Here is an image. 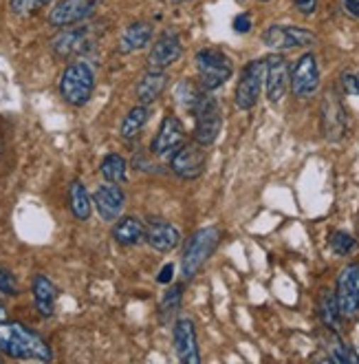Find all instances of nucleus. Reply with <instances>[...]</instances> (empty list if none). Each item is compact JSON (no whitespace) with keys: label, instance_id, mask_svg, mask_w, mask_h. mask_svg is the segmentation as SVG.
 Wrapping results in <instances>:
<instances>
[{"label":"nucleus","instance_id":"nucleus-1","mask_svg":"<svg viewBox=\"0 0 359 364\" xmlns=\"http://www.w3.org/2000/svg\"><path fill=\"white\" fill-rule=\"evenodd\" d=\"M0 353L13 360L35 362H49L53 358L49 345L35 331L20 323H5V320H0Z\"/></svg>","mask_w":359,"mask_h":364},{"label":"nucleus","instance_id":"nucleus-2","mask_svg":"<svg viewBox=\"0 0 359 364\" xmlns=\"http://www.w3.org/2000/svg\"><path fill=\"white\" fill-rule=\"evenodd\" d=\"M221 243V230L209 225L197 230L187 241V247L183 252L181 259V276L185 281H192V278L201 272V267L209 261V256L216 252Z\"/></svg>","mask_w":359,"mask_h":364},{"label":"nucleus","instance_id":"nucleus-3","mask_svg":"<svg viewBox=\"0 0 359 364\" xmlns=\"http://www.w3.org/2000/svg\"><path fill=\"white\" fill-rule=\"evenodd\" d=\"M95 91V71L87 62H71L60 77V93L67 104L84 106Z\"/></svg>","mask_w":359,"mask_h":364},{"label":"nucleus","instance_id":"nucleus-4","mask_svg":"<svg viewBox=\"0 0 359 364\" xmlns=\"http://www.w3.org/2000/svg\"><path fill=\"white\" fill-rule=\"evenodd\" d=\"M197 71H199V84L201 89L212 93L221 89L223 84L234 73V62L231 58L219 49H201L194 58Z\"/></svg>","mask_w":359,"mask_h":364},{"label":"nucleus","instance_id":"nucleus-5","mask_svg":"<svg viewBox=\"0 0 359 364\" xmlns=\"http://www.w3.org/2000/svg\"><path fill=\"white\" fill-rule=\"evenodd\" d=\"M192 115H194V141L205 148L212 146L219 139L223 128V113L219 102L209 93H205L201 102L194 106Z\"/></svg>","mask_w":359,"mask_h":364},{"label":"nucleus","instance_id":"nucleus-6","mask_svg":"<svg viewBox=\"0 0 359 364\" xmlns=\"http://www.w3.org/2000/svg\"><path fill=\"white\" fill-rule=\"evenodd\" d=\"M289 89L295 97H313L320 89V67L318 58L311 51L300 55L289 71Z\"/></svg>","mask_w":359,"mask_h":364},{"label":"nucleus","instance_id":"nucleus-7","mask_svg":"<svg viewBox=\"0 0 359 364\" xmlns=\"http://www.w3.org/2000/svg\"><path fill=\"white\" fill-rule=\"evenodd\" d=\"M265 87V60H251L241 73L236 84V106L241 111H251L258 104Z\"/></svg>","mask_w":359,"mask_h":364},{"label":"nucleus","instance_id":"nucleus-8","mask_svg":"<svg viewBox=\"0 0 359 364\" xmlns=\"http://www.w3.org/2000/svg\"><path fill=\"white\" fill-rule=\"evenodd\" d=\"M335 301L342 318H353L359 311V263H348L337 276Z\"/></svg>","mask_w":359,"mask_h":364},{"label":"nucleus","instance_id":"nucleus-9","mask_svg":"<svg viewBox=\"0 0 359 364\" xmlns=\"http://www.w3.org/2000/svg\"><path fill=\"white\" fill-rule=\"evenodd\" d=\"M207 166V153L205 146L192 141V144H183L179 151L170 157V168L172 173L181 179H197L205 173Z\"/></svg>","mask_w":359,"mask_h":364},{"label":"nucleus","instance_id":"nucleus-10","mask_svg":"<svg viewBox=\"0 0 359 364\" xmlns=\"http://www.w3.org/2000/svg\"><path fill=\"white\" fill-rule=\"evenodd\" d=\"M97 5L99 0H57L49 11V23L60 29L79 25L95 14Z\"/></svg>","mask_w":359,"mask_h":364},{"label":"nucleus","instance_id":"nucleus-11","mask_svg":"<svg viewBox=\"0 0 359 364\" xmlns=\"http://www.w3.org/2000/svg\"><path fill=\"white\" fill-rule=\"evenodd\" d=\"M183 144H185L183 122L175 113H167L161 119V126H159V131H157V135L153 139L150 151L155 155H159V157H167V159H170Z\"/></svg>","mask_w":359,"mask_h":364},{"label":"nucleus","instance_id":"nucleus-12","mask_svg":"<svg viewBox=\"0 0 359 364\" xmlns=\"http://www.w3.org/2000/svg\"><path fill=\"white\" fill-rule=\"evenodd\" d=\"M263 42L271 51H289V49H298V47H311L315 42V36L304 27L271 25L263 33Z\"/></svg>","mask_w":359,"mask_h":364},{"label":"nucleus","instance_id":"nucleus-13","mask_svg":"<svg viewBox=\"0 0 359 364\" xmlns=\"http://www.w3.org/2000/svg\"><path fill=\"white\" fill-rule=\"evenodd\" d=\"M320 117H322V133L328 141L344 139L346 128H348V117H346L342 100L337 97L333 91H328L322 100Z\"/></svg>","mask_w":359,"mask_h":364},{"label":"nucleus","instance_id":"nucleus-14","mask_svg":"<svg viewBox=\"0 0 359 364\" xmlns=\"http://www.w3.org/2000/svg\"><path fill=\"white\" fill-rule=\"evenodd\" d=\"M289 62L280 53L265 58V91L271 104H278L289 91Z\"/></svg>","mask_w":359,"mask_h":364},{"label":"nucleus","instance_id":"nucleus-15","mask_svg":"<svg viewBox=\"0 0 359 364\" xmlns=\"http://www.w3.org/2000/svg\"><path fill=\"white\" fill-rule=\"evenodd\" d=\"M181 55H183L181 38L175 31H165L155 40V45L150 47V53H148L145 64L150 71H165L167 67H172Z\"/></svg>","mask_w":359,"mask_h":364},{"label":"nucleus","instance_id":"nucleus-16","mask_svg":"<svg viewBox=\"0 0 359 364\" xmlns=\"http://www.w3.org/2000/svg\"><path fill=\"white\" fill-rule=\"evenodd\" d=\"M172 340H175V351L181 362L185 364H199V340H197V327L189 318H179L172 327Z\"/></svg>","mask_w":359,"mask_h":364},{"label":"nucleus","instance_id":"nucleus-17","mask_svg":"<svg viewBox=\"0 0 359 364\" xmlns=\"http://www.w3.org/2000/svg\"><path fill=\"white\" fill-rule=\"evenodd\" d=\"M93 205L95 210L99 212V217L106 221V223H113L121 217V212L126 208V195L123 190L117 186V183H101L95 195H93Z\"/></svg>","mask_w":359,"mask_h":364},{"label":"nucleus","instance_id":"nucleus-18","mask_svg":"<svg viewBox=\"0 0 359 364\" xmlns=\"http://www.w3.org/2000/svg\"><path fill=\"white\" fill-rule=\"evenodd\" d=\"M143 239L148 241V245H150L153 250L165 254V252H172V250L179 247V243H181V232L170 221L155 219V221L148 223Z\"/></svg>","mask_w":359,"mask_h":364},{"label":"nucleus","instance_id":"nucleus-19","mask_svg":"<svg viewBox=\"0 0 359 364\" xmlns=\"http://www.w3.org/2000/svg\"><path fill=\"white\" fill-rule=\"evenodd\" d=\"M153 42V25L145 23V20H137V23L128 25L119 36V53H135L143 51L145 47H150Z\"/></svg>","mask_w":359,"mask_h":364},{"label":"nucleus","instance_id":"nucleus-20","mask_svg":"<svg viewBox=\"0 0 359 364\" xmlns=\"http://www.w3.org/2000/svg\"><path fill=\"white\" fill-rule=\"evenodd\" d=\"M165 87H167L165 71H150V69H148L141 75V80L137 82V100H139V104H143V106L155 104L161 97V93L165 91Z\"/></svg>","mask_w":359,"mask_h":364},{"label":"nucleus","instance_id":"nucleus-21","mask_svg":"<svg viewBox=\"0 0 359 364\" xmlns=\"http://www.w3.org/2000/svg\"><path fill=\"white\" fill-rule=\"evenodd\" d=\"M31 291H33V303H35V309L40 316L45 318H51L53 311H55V298H57V289L55 285L49 281L45 274H38L33 278V285H31Z\"/></svg>","mask_w":359,"mask_h":364},{"label":"nucleus","instance_id":"nucleus-22","mask_svg":"<svg viewBox=\"0 0 359 364\" xmlns=\"http://www.w3.org/2000/svg\"><path fill=\"white\" fill-rule=\"evenodd\" d=\"M51 47L60 58H73V55L82 53L84 47H87V29H69V27H65V31H60L53 38Z\"/></svg>","mask_w":359,"mask_h":364},{"label":"nucleus","instance_id":"nucleus-23","mask_svg":"<svg viewBox=\"0 0 359 364\" xmlns=\"http://www.w3.org/2000/svg\"><path fill=\"white\" fill-rule=\"evenodd\" d=\"M69 205L71 212L77 221H89L91 219V212H93V199L89 195L87 186L82 181H73L69 188Z\"/></svg>","mask_w":359,"mask_h":364},{"label":"nucleus","instance_id":"nucleus-24","mask_svg":"<svg viewBox=\"0 0 359 364\" xmlns=\"http://www.w3.org/2000/svg\"><path fill=\"white\" fill-rule=\"evenodd\" d=\"M145 234V228L139 219L135 217H123V219H117V225L113 228V239L119 243V245H137L141 243Z\"/></svg>","mask_w":359,"mask_h":364},{"label":"nucleus","instance_id":"nucleus-25","mask_svg":"<svg viewBox=\"0 0 359 364\" xmlns=\"http://www.w3.org/2000/svg\"><path fill=\"white\" fill-rule=\"evenodd\" d=\"M148 117H150V109H148V106H143V104L133 106V109L128 111V115H126L121 122V137L126 141L137 139L139 133L143 131V126L148 124Z\"/></svg>","mask_w":359,"mask_h":364},{"label":"nucleus","instance_id":"nucleus-26","mask_svg":"<svg viewBox=\"0 0 359 364\" xmlns=\"http://www.w3.org/2000/svg\"><path fill=\"white\" fill-rule=\"evenodd\" d=\"M318 316H320V320L324 323V327H328V331H340L342 314H340V307H337L335 294L322 291L320 303H318Z\"/></svg>","mask_w":359,"mask_h":364},{"label":"nucleus","instance_id":"nucleus-27","mask_svg":"<svg viewBox=\"0 0 359 364\" xmlns=\"http://www.w3.org/2000/svg\"><path fill=\"white\" fill-rule=\"evenodd\" d=\"M205 93H207V91L201 89V84H194L192 80H181V82L177 84L175 97H177V102L183 106L185 111L192 113V111H194V106L201 102V97H203Z\"/></svg>","mask_w":359,"mask_h":364},{"label":"nucleus","instance_id":"nucleus-28","mask_svg":"<svg viewBox=\"0 0 359 364\" xmlns=\"http://www.w3.org/2000/svg\"><path fill=\"white\" fill-rule=\"evenodd\" d=\"M99 173L109 183H117V186L123 183L126 181V159L121 155H117V153L106 155L101 159Z\"/></svg>","mask_w":359,"mask_h":364},{"label":"nucleus","instance_id":"nucleus-29","mask_svg":"<svg viewBox=\"0 0 359 364\" xmlns=\"http://www.w3.org/2000/svg\"><path fill=\"white\" fill-rule=\"evenodd\" d=\"M328 245L335 254H340V256H350L357 252V241L355 237H350V234L346 232H331V237H328Z\"/></svg>","mask_w":359,"mask_h":364},{"label":"nucleus","instance_id":"nucleus-30","mask_svg":"<svg viewBox=\"0 0 359 364\" xmlns=\"http://www.w3.org/2000/svg\"><path fill=\"white\" fill-rule=\"evenodd\" d=\"M181 301H183V285H172L170 289H167L161 298V305H159V311L161 316H175L181 307Z\"/></svg>","mask_w":359,"mask_h":364},{"label":"nucleus","instance_id":"nucleus-31","mask_svg":"<svg viewBox=\"0 0 359 364\" xmlns=\"http://www.w3.org/2000/svg\"><path fill=\"white\" fill-rule=\"evenodd\" d=\"M340 82H342V89L346 95H359V73L357 71H344Z\"/></svg>","mask_w":359,"mask_h":364},{"label":"nucleus","instance_id":"nucleus-32","mask_svg":"<svg viewBox=\"0 0 359 364\" xmlns=\"http://www.w3.org/2000/svg\"><path fill=\"white\" fill-rule=\"evenodd\" d=\"M18 287H16V278L9 269L0 267V294H7V296H16Z\"/></svg>","mask_w":359,"mask_h":364},{"label":"nucleus","instance_id":"nucleus-33","mask_svg":"<svg viewBox=\"0 0 359 364\" xmlns=\"http://www.w3.org/2000/svg\"><path fill=\"white\" fill-rule=\"evenodd\" d=\"M251 27H253V23H251V16L249 14H238L234 18V31L236 33H249Z\"/></svg>","mask_w":359,"mask_h":364},{"label":"nucleus","instance_id":"nucleus-34","mask_svg":"<svg viewBox=\"0 0 359 364\" xmlns=\"http://www.w3.org/2000/svg\"><path fill=\"white\" fill-rule=\"evenodd\" d=\"M172 278H175V265H172V263H165V265L161 267L159 276H157V281H159L161 285H170V283H172Z\"/></svg>","mask_w":359,"mask_h":364},{"label":"nucleus","instance_id":"nucleus-35","mask_svg":"<svg viewBox=\"0 0 359 364\" xmlns=\"http://www.w3.org/2000/svg\"><path fill=\"white\" fill-rule=\"evenodd\" d=\"M295 9L304 16H311L315 9H318V0H295Z\"/></svg>","mask_w":359,"mask_h":364},{"label":"nucleus","instance_id":"nucleus-36","mask_svg":"<svg viewBox=\"0 0 359 364\" xmlns=\"http://www.w3.org/2000/svg\"><path fill=\"white\" fill-rule=\"evenodd\" d=\"M342 7L346 9L348 16L359 20V0H342Z\"/></svg>","mask_w":359,"mask_h":364},{"label":"nucleus","instance_id":"nucleus-37","mask_svg":"<svg viewBox=\"0 0 359 364\" xmlns=\"http://www.w3.org/2000/svg\"><path fill=\"white\" fill-rule=\"evenodd\" d=\"M49 3H53V0H33V7L40 9V7H45V5H49Z\"/></svg>","mask_w":359,"mask_h":364},{"label":"nucleus","instance_id":"nucleus-38","mask_svg":"<svg viewBox=\"0 0 359 364\" xmlns=\"http://www.w3.org/2000/svg\"><path fill=\"white\" fill-rule=\"evenodd\" d=\"M0 320H7V307L3 305V301H0Z\"/></svg>","mask_w":359,"mask_h":364},{"label":"nucleus","instance_id":"nucleus-39","mask_svg":"<svg viewBox=\"0 0 359 364\" xmlns=\"http://www.w3.org/2000/svg\"><path fill=\"white\" fill-rule=\"evenodd\" d=\"M172 3H185V0H172Z\"/></svg>","mask_w":359,"mask_h":364},{"label":"nucleus","instance_id":"nucleus-40","mask_svg":"<svg viewBox=\"0 0 359 364\" xmlns=\"http://www.w3.org/2000/svg\"><path fill=\"white\" fill-rule=\"evenodd\" d=\"M263 3H269V0H263Z\"/></svg>","mask_w":359,"mask_h":364},{"label":"nucleus","instance_id":"nucleus-41","mask_svg":"<svg viewBox=\"0 0 359 364\" xmlns=\"http://www.w3.org/2000/svg\"><path fill=\"white\" fill-rule=\"evenodd\" d=\"M0 360H3V355H0Z\"/></svg>","mask_w":359,"mask_h":364},{"label":"nucleus","instance_id":"nucleus-42","mask_svg":"<svg viewBox=\"0 0 359 364\" xmlns=\"http://www.w3.org/2000/svg\"><path fill=\"white\" fill-rule=\"evenodd\" d=\"M0 151H3V148H0Z\"/></svg>","mask_w":359,"mask_h":364}]
</instances>
